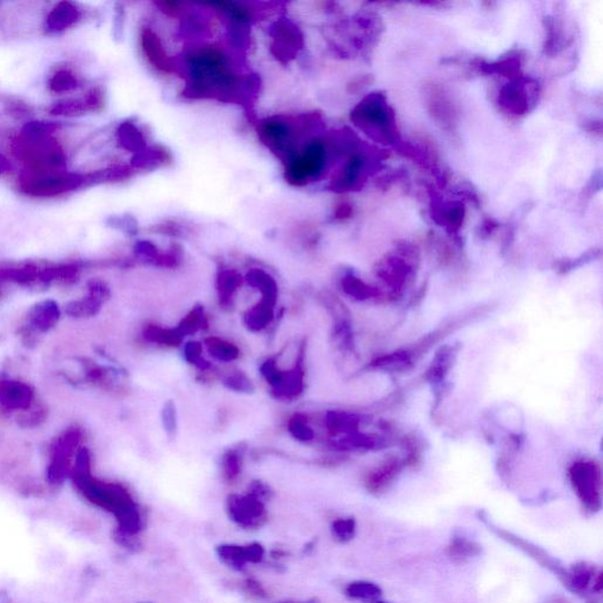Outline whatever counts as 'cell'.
<instances>
[{
	"instance_id": "8",
	"label": "cell",
	"mask_w": 603,
	"mask_h": 603,
	"mask_svg": "<svg viewBox=\"0 0 603 603\" xmlns=\"http://www.w3.org/2000/svg\"><path fill=\"white\" fill-rule=\"evenodd\" d=\"M599 574L600 573L598 572L595 566L590 565V563H575L568 570V577H567L565 586L577 595L588 594V591H593L594 583Z\"/></svg>"
},
{
	"instance_id": "6",
	"label": "cell",
	"mask_w": 603,
	"mask_h": 603,
	"mask_svg": "<svg viewBox=\"0 0 603 603\" xmlns=\"http://www.w3.org/2000/svg\"><path fill=\"white\" fill-rule=\"evenodd\" d=\"M483 521L486 522V525L489 527V529H492L500 539L504 540L505 543L512 544V546L520 549V551H522L525 554L529 555V558L536 559L537 563H540V565L548 569L549 572H551L555 576H558L563 584H566L567 577H568V570H567L558 559H555L552 556L549 555L547 551H544L543 548L536 546V544L522 539V537L515 536V534L508 532V530L498 528V527H495L493 523L486 521V520H483Z\"/></svg>"
},
{
	"instance_id": "19",
	"label": "cell",
	"mask_w": 603,
	"mask_h": 603,
	"mask_svg": "<svg viewBox=\"0 0 603 603\" xmlns=\"http://www.w3.org/2000/svg\"><path fill=\"white\" fill-rule=\"evenodd\" d=\"M100 308V301L99 299L89 296L88 298L81 299L70 303L65 309V312L72 317H88L96 315Z\"/></svg>"
},
{
	"instance_id": "22",
	"label": "cell",
	"mask_w": 603,
	"mask_h": 603,
	"mask_svg": "<svg viewBox=\"0 0 603 603\" xmlns=\"http://www.w3.org/2000/svg\"><path fill=\"white\" fill-rule=\"evenodd\" d=\"M450 353L447 350H442L436 357L431 369L428 371V380L431 382H438L446 377L448 369L450 366Z\"/></svg>"
},
{
	"instance_id": "4",
	"label": "cell",
	"mask_w": 603,
	"mask_h": 603,
	"mask_svg": "<svg viewBox=\"0 0 603 603\" xmlns=\"http://www.w3.org/2000/svg\"><path fill=\"white\" fill-rule=\"evenodd\" d=\"M84 179L75 173L56 171H35L20 179L25 194L35 197L55 196L81 186Z\"/></svg>"
},
{
	"instance_id": "16",
	"label": "cell",
	"mask_w": 603,
	"mask_h": 603,
	"mask_svg": "<svg viewBox=\"0 0 603 603\" xmlns=\"http://www.w3.org/2000/svg\"><path fill=\"white\" fill-rule=\"evenodd\" d=\"M78 10L75 6L68 3H60L50 13L46 23H48L50 31H61L74 24L78 20Z\"/></svg>"
},
{
	"instance_id": "14",
	"label": "cell",
	"mask_w": 603,
	"mask_h": 603,
	"mask_svg": "<svg viewBox=\"0 0 603 603\" xmlns=\"http://www.w3.org/2000/svg\"><path fill=\"white\" fill-rule=\"evenodd\" d=\"M220 561L230 567L231 569L242 572L248 563H250L247 546L242 547L237 544H219L216 548Z\"/></svg>"
},
{
	"instance_id": "26",
	"label": "cell",
	"mask_w": 603,
	"mask_h": 603,
	"mask_svg": "<svg viewBox=\"0 0 603 603\" xmlns=\"http://www.w3.org/2000/svg\"><path fill=\"white\" fill-rule=\"evenodd\" d=\"M238 474H240V462H238L236 456L230 455L224 461V475H226V480L233 481V480L237 478Z\"/></svg>"
},
{
	"instance_id": "20",
	"label": "cell",
	"mask_w": 603,
	"mask_h": 603,
	"mask_svg": "<svg viewBox=\"0 0 603 603\" xmlns=\"http://www.w3.org/2000/svg\"><path fill=\"white\" fill-rule=\"evenodd\" d=\"M332 536L341 543H349L356 533V521L353 518L338 519L332 522Z\"/></svg>"
},
{
	"instance_id": "5",
	"label": "cell",
	"mask_w": 603,
	"mask_h": 603,
	"mask_svg": "<svg viewBox=\"0 0 603 603\" xmlns=\"http://www.w3.org/2000/svg\"><path fill=\"white\" fill-rule=\"evenodd\" d=\"M227 512L230 519L244 529H258L268 521L265 504L250 494L247 496L231 495L227 500Z\"/></svg>"
},
{
	"instance_id": "10",
	"label": "cell",
	"mask_w": 603,
	"mask_h": 603,
	"mask_svg": "<svg viewBox=\"0 0 603 603\" xmlns=\"http://www.w3.org/2000/svg\"><path fill=\"white\" fill-rule=\"evenodd\" d=\"M302 44V35L298 28L288 24H282L278 27L274 44V53L277 58L282 60L292 58Z\"/></svg>"
},
{
	"instance_id": "30",
	"label": "cell",
	"mask_w": 603,
	"mask_h": 603,
	"mask_svg": "<svg viewBox=\"0 0 603 603\" xmlns=\"http://www.w3.org/2000/svg\"><path fill=\"white\" fill-rule=\"evenodd\" d=\"M284 603H292V602H284ZM298 603H319V601L316 600V599H312V600L305 601V602H298Z\"/></svg>"
},
{
	"instance_id": "2",
	"label": "cell",
	"mask_w": 603,
	"mask_h": 603,
	"mask_svg": "<svg viewBox=\"0 0 603 603\" xmlns=\"http://www.w3.org/2000/svg\"><path fill=\"white\" fill-rule=\"evenodd\" d=\"M191 67V95L205 96L211 93L229 95L236 88V79L226 58L219 50L205 48L193 52L189 58Z\"/></svg>"
},
{
	"instance_id": "3",
	"label": "cell",
	"mask_w": 603,
	"mask_h": 603,
	"mask_svg": "<svg viewBox=\"0 0 603 603\" xmlns=\"http://www.w3.org/2000/svg\"><path fill=\"white\" fill-rule=\"evenodd\" d=\"M570 482L583 508L590 512L600 511L601 472L593 462L581 461L570 468Z\"/></svg>"
},
{
	"instance_id": "27",
	"label": "cell",
	"mask_w": 603,
	"mask_h": 603,
	"mask_svg": "<svg viewBox=\"0 0 603 603\" xmlns=\"http://www.w3.org/2000/svg\"><path fill=\"white\" fill-rule=\"evenodd\" d=\"M250 495L265 504L273 496V490L262 482H254L250 487Z\"/></svg>"
},
{
	"instance_id": "1",
	"label": "cell",
	"mask_w": 603,
	"mask_h": 603,
	"mask_svg": "<svg viewBox=\"0 0 603 603\" xmlns=\"http://www.w3.org/2000/svg\"><path fill=\"white\" fill-rule=\"evenodd\" d=\"M75 483L86 498L97 507L110 512L117 520V536H137L143 529V519L139 507L122 486L100 482L90 471L75 472Z\"/></svg>"
},
{
	"instance_id": "9",
	"label": "cell",
	"mask_w": 603,
	"mask_h": 603,
	"mask_svg": "<svg viewBox=\"0 0 603 603\" xmlns=\"http://www.w3.org/2000/svg\"><path fill=\"white\" fill-rule=\"evenodd\" d=\"M402 464L397 458H390L384 464L371 471L366 478V487L371 494L378 495L385 492L397 475L400 474Z\"/></svg>"
},
{
	"instance_id": "15",
	"label": "cell",
	"mask_w": 603,
	"mask_h": 603,
	"mask_svg": "<svg viewBox=\"0 0 603 603\" xmlns=\"http://www.w3.org/2000/svg\"><path fill=\"white\" fill-rule=\"evenodd\" d=\"M60 309L55 302L45 301L35 305L31 312V322L36 329L41 331L49 330L55 326L60 320Z\"/></svg>"
},
{
	"instance_id": "25",
	"label": "cell",
	"mask_w": 603,
	"mask_h": 603,
	"mask_svg": "<svg viewBox=\"0 0 603 603\" xmlns=\"http://www.w3.org/2000/svg\"><path fill=\"white\" fill-rule=\"evenodd\" d=\"M122 140L129 147H139L143 143L142 137L132 125L125 124L122 128Z\"/></svg>"
},
{
	"instance_id": "24",
	"label": "cell",
	"mask_w": 603,
	"mask_h": 603,
	"mask_svg": "<svg viewBox=\"0 0 603 603\" xmlns=\"http://www.w3.org/2000/svg\"><path fill=\"white\" fill-rule=\"evenodd\" d=\"M52 89L56 92L67 91V90L74 89L75 86V79L74 75L67 71H60L52 78Z\"/></svg>"
},
{
	"instance_id": "18",
	"label": "cell",
	"mask_w": 603,
	"mask_h": 603,
	"mask_svg": "<svg viewBox=\"0 0 603 603\" xmlns=\"http://www.w3.org/2000/svg\"><path fill=\"white\" fill-rule=\"evenodd\" d=\"M345 594L353 600L377 602L382 595V590L377 583L369 581H355L345 588Z\"/></svg>"
},
{
	"instance_id": "12",
	"label": "cell",
	"mask_w": 603,
	"mask_h": 603,
	"mask_svg": "<svg viewBox=\"0 0 603 603\" xmlns=\"http://www.w3.org/2000/svg\"><path fill=\"white\" fill-rule=\"evenodd\" d=\"M482 552V547L464 536H455L447 548V554L456 565H464Z\"/></svg>"
},
{
	"instance_id": "21",
	"label": "cell",
	"mask_w": 603,
	"mask_h": 603,
	"mask_svg": "<svg viewBox=\"0 0 603 603\" xmlns=\"http://www.w3.org/2000/svg\"><path fill=\"white\" fill-rule=\"evenodd\" d=\"M343 285H345L346 294L352 295L355 298L368 299L378 294L374 288L369 287V285H367L356 277L346 278Z\"/></svg>"
},
{
	"instance_id": "7",
	"label": "cell",
	"mask_w": 603,
	"mask_h": 603,
	"mask_svg": "<svg viewBox=\"0 0 603 603\" xmlns=\"http://www.w3.org/2000/svg\"><path fill=\"white\" fill-rule=\"evenodd\" d=\"M324 160H326V153H324L322 144H310L305 153L289 168L287 175L289 182L295 186H302L309 179H315L322 171Z\"/></svg>"
},
{
	"instance_id": "13",
	"label": "cell",
	"mask_w": 603,
	"mask_h": 603,
	"mask_svg": "<svg viewBox=\"0 0 603 603\" xmlns=\"http://www.w3.org/2000/svg\"><path fill=\"white\" fill-rule=\"evenodd\" d=\"M143 49L151 63L160 70L171 71L173 67L170 58L166 56L160 39L151 30H146L142 36Z\"/></svg>"
},
{
	"instance_id": "17",
	"label": "cell",
	"mask_w": 603,
	"mask_h": 603,
	"mask_svg": "<svg viewBox=\"0 0 603 603\" xmlns=\"http://www.w3.org/2000/svg\"><path fill=\"white\" fill-rule=\"evenodd\" d=\"M409 272L410 269L403 262L399 261V259H393V261H388L386 265L382 266L378 274L390 287L400 289L403 287Z\"/></svg>"
},
{
	"instance_id": "11",
	"label": "cell",
	"mask_w": 603,
	"mask_h": 603,
	"mask_svg": "<svg viewBox=\"0 0 603 603\" xmlns=\"http://www.w3.org/2000/svg\"><path fill=\"white\" fill-rule=\"evenodd\" d=\"M30 386L20 382H4L0 386V403L7 409H25L30 406Z\"/></svg>"
},
{
	"instance_id": "28",
	"label": "cell",
	"mask_w": 603,
	"mask_h": 603,
	"mask_svg": "<svg viewBox=\"0 0 603 603\" xmlns=\"http://www.w3.org/2000/svg\"><path fill=\"white\" fill-rule=\"evenodd\" d=\"M243 590L245 593L251 595V597L265 599L266 598V591L262 584L254 579L245 580L243 583Z\"/></svg>"
},
{
	"instance_id": "23",
	"label": "cell",
	"mask_w": 603,
	"mask_h": 603,
	"mask_svg": "<svg viewBox=\"0 0 603 603\" xmlns=\"http://www.w3.org/2000/svg\"><path fill=\"white\" fill-rule=\"evenodd\" d=\"M409 362L410 357L407 353L397 352L392 353V355L381 357V359H378L377 362H375V366L382 368H396L407 366Z\"/></svg>"
},
{
	"instance_id": "29",
	"label": "cell",
	"mask_w": 603,
	"mask_h": 603,
	"mask_svg": "<svg viewBox=\"0 0 603 603\" xmlns=\"http://www.w3.org/2000/svg\"><path fill=\"white\" fill-rule=\"evenodd\" d=\"M249 559H250V563H261L263 559H265V548L259 543H250L248 544Z\"/></svg>"
}]
</instances>
